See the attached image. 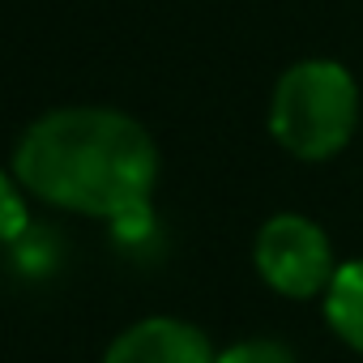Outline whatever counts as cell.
Returning a JSON list of instances; mask_svg holds the SVG:
<instances>
[{"label":"cell","instance_id":"cell-3","mask_svg":"<svg viewBox=\"0 0 363 363\" xmlns=\"http://www.w3.org/2000/svg\"><path fill=\"white\" fill-rule=\"evenodd\" d=\"M252 261L261 282L286 299H316L337 274L333 244L325 227L312 223L308 214H274L257 231Z\"/></svg>","mask_w":363,"mask_h":363},{"label":"cell","instance_id":"cell-4","mask_svg":"<svg viewBox=\"0 0 363 363\" xmlns=\"http://www.w3.org/2000/svg\"><path fill=\"white\" fill-rule=\"evenodd\" d=\"M103 363H218V350L189 320L145 316L133 320L120 337H111Z\"/></svg>","mask_w":363,"mask_h":363},{"label":"cell","instance_id":"cell-1","mask_svg":"<svg viewBox=\"0 0 363 363\" xmlns=\"http://www.w3.org/2000/svg\"><path fill=\"white\" fill-rule=\"evenodd\" d=\"M18 184L69 214L116 223L150 210L158 145L141 120L116 107H56L26 124L13 145Z\"/></svg>","mask_w":363,"mask_h":363},{"label":"cell","instance_id":"cell-2","mask_svg":"<svg viewBox=\"0 0 363 363\" xmlns=\"http://www.w3.org/2000/svg\"><path fill=\"white\" fill-rule=\"evenodd\" d=\"M359 128V86L346 65L312 56L291 65L269 94V133L299 162L337 158Z\"/></svg>","mask_w":363,"mask_h":363},{"label":"cell","instance_id":"cell-7","mask_svg":"<svg viewBox=\"0 0 363 363\" xmlns=\"http://www.w3.org/2000/svg\"><path fill=\"white\" fill-rule=\"evenodd\" d=\"M218 363H299L295 350L278 337H244L218 350Z\"/></svg>","mask_w":363,"mask_h":363},{"label":"cell","instance_id":"cell-6","mask_svg":"<svg viewBox=\"0 0 363 363\" xmlns=\"http://www.w3.org/2000/svg\"><path fill=\"white\" fill-rule=\"evenodd\" d=\"M30 227V210H26V189L18 184L13 167H0V244H22Z\"/></svg>","mask_w":363,"mask_h":363},{"label":"cell","instance_id":"cell-5","mask_svg":"<svg viewBox=\"0 0 363 363\" xmlns=\"http://www.w3.org/2000/svg\"><path fill=\"white\" fill-rule=\"evenodd\" d=\"M320 299H325V320H329V329H333L350 350L363 354V257L342 261Z\"/></svg>","mask_w":363,"mask_h":363}]
</instances>
